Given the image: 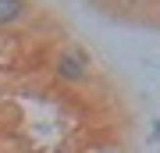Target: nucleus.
I'll use <instances>...</instances> for the list:
<instances>
[{
	"mask_svg": "<svg viewBox=\"0 0 160 153\" xmlns=\"http://www.w3.org/2000/svg\"><path fill=\"white\" fill-rule=\"evenodd\" d=\"M50 68H53V75H57L61 82L82 85V82H89V75H92V57L82 50V46L71 43V46H61V50L53 54Z\"/></svg>",
	"mask_w": 160,
	"mask_h": 153,
	"instance_id": "obj_1",
	"label": "nucleus"
},
{
	"mask_svg": "<svg viewBox=\"0 0 160 153\" xmlns=\"http://www.w3.org/2000/svg\"><path fill=\"white\" fill-rule=\"evenodd\" d=\"M32 11H36V7L29 4V0H0V28H14V25H22Z\"/></svg>",
	"mask_w": 160,
	"mask_h": 153,
	"instance_id": "obj_2",
	"label": "nucleus"
},
{
	"mask_svg": "<svg viewBox=\"0 0 160 153\" xmlns=\"http://www.w3.org/2000/svg\"><path fill=\"white\" fill-rule=\"evenodd\" d=\"M92 153H128V150L121 146V142H103V146H96Z\"/></svg>",
	"mask_w": 160,
	"mask_h": 153,
	"instance_id": "obj_3",
	"label": "nucleus"
},
{
	"mask_svg": "<svg viewBox=\"0 0 160 153\" xmlns=\"http://www.w3.org/2000/svg\"><path fill=\"white\" fill-rule=\"evenodd\" d=\"M153 139H160V121H153Z\"/></svg>",
	"mask_w": 160,
	"mask_h": 153,
	"instance_id": "obj_4",
	"label": "nucleus"
}]
</instances>
